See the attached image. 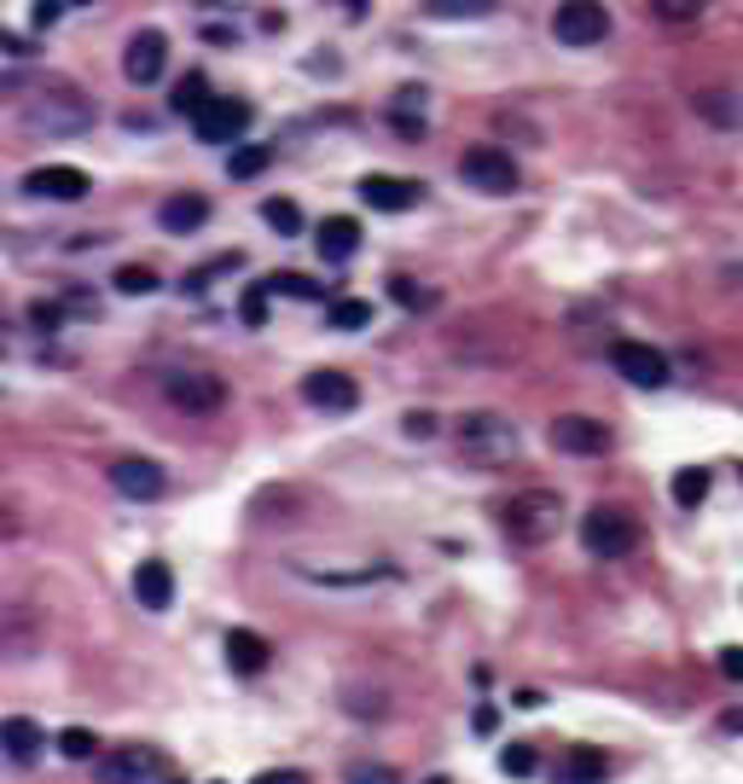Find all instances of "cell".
Instances as JSON below:
<instances>
[{"label": "cell", "instance_id": "cell-14", "mask_svg": "<svg viewBox=\"0 0 743 784\" xmlns=\"http://www.w3.org/2000/svg\"><path fill=\"white\" fill-rule=\"evenodd\" d=\"M93 122V111H88V99H76V93H65L58 106H30L24 111V129H35V134H81Z\"/></svg>", "mask_w": 743, "mask_h": 784}, {"label": "cell", "instance_id": "cell-44", "mask_svg": "<svg viewBox=\"0 0 743 784\" xmlns=\"http://www.w3.org/2000/svg\"><path fill=\"white\" fill-rule=\"evenodd\" d=\"M738 477H743V465H738Z\"/></svg>", "mask_w": 743, "mask_h": 784}, {"label": "cell", "instance_id": "cell-22", "mask_svg": "<svg viewBox=\"0 0 743 784\" xmlns=\"http://www.w3.org/2000/svg\"><path fill=\"white\" fill-rule=\"evenodd\" d=\"M41 645V622L30 610H0V656H30Z\"/></svg>", "mask_w": 743, "mask_h": 784}, {"label": "cell", "instance_id": "cell-30", "mask_svg": "<svg viewBox=\"0 0 743 784\" xmlns=\"http://www.w3.org/2000/svg\"><path fill=\"white\" fill-rule=\"evenodd\" d=\"M267 291H279V297H297V302H320V279H308V274H274V279H262Z\"/></svg>", "mask_w": 743, "mask_h": 784}, {"label": "cell", "instance_id": "cell-45", "mask_svg": "<svg viewBox=\"0 0 743 784\" xmlns=\"http://www.w3.org/2000/svg\"><path fill=\"white\" fill-rule=\"evenodd\" d=\"M215 784H221V779H215Z\"/></svg>", "mask_w": 743, "mask_h": 784}, {"label": "cell", "instance_id": "cell-9", "mask_svg": "<svg viewBox=\"0 0 743 784\" xmlns=\"http://www.w3.org/2000/svg\"><path fill=\"white\" fill-rule=\"evenodd\" d=\"M163 396H169V407L203 419V412H221V407H226V384H221L215 373H169Z\"/></svg>", "mask_w": 743, "mask_h": 784}, {"label": "cell", "instance_id": "cell-7", "mask_svg": "<svg viewBox=\"0 0 743 784\" xmlns=\"http://www.w3.org/2000/svg\"><path fill=\"white\" fill-rule=\"evenodd\" d=\"M244 129H251V106H244V99H210V106L192 117V134L203 146H239Z\"/></svg>", "mask_w": 743, "mask_h": 784}, {"label": "cell", "instance_id": "cell-8", "mask_svg": "<svg viewBox=\"0 0 743 784\" xmlns=\"http://www.w3.org/2000/svg\"><path fill=\"white\" fill-rule=\"evenodd\" d=\"M552 35L564 41V47H598V41L610 35V12L592 7V0H569V7L552 12Z\"/></svg>", "mask_w": 743, "mask_h": 784}, {"label": "cell", "instance_id": "cell-33", "mask_svg": "<svg viewBox=\"0 0 743 784\" xmlns=\"http://www.w3.org/2000/svg\"><path fill=\"white\" fill-rule=\"evenodd\" d=\"M58 755H65V761H93L99 755V738L88 727H65V732H58Z\"/></svg>", "mask_w": 743, "mask_h": 784}, {"label": "cell", "instance_id": "cell-41", "mask_svg": "<svg viewBox=\"0 0 743 784\" xmlns=\"http://www.w3.org/2000/svg\"><path fill=\"white\" fill-rule=\"evenodd\" d=\"M251 784H308L302 773H291V768H274V773H256Z\"/></svg>", "mask_w": 743, "mask_h": 784}, {"label": "cell", "instance_id": "cell-3", "mask_svg": "<svg viewBox=\"0 0 743 784\" xmlns=\"http://www.w3.org/2000/svg\"><path fill=\"white\" fill-rule=\"evenodd\" d=\"M581 546L592 552V559H628V552L639 546V523L616 506H592L581 518Z\"/></svg>", "mask_w": 743, "mask_h": 784}, {"label": "cell", "instance_id": "cell-21", "mask_svg": "<svg viewBox=\"0 0 743 784\" xmlns=\"http://www.w3.org/2000/svg\"><path fill=\"white\" fill-rule=\"evenodd\" d=\"M41 750H47V732H41L30 715L0 720V755H7V761H35Z\"/></svg>", "mask_w": 743, "mask_h": 784}, {"label": "cell", "instance_id": "cell-28", "mask_svg": "<svg viewBox=\"0 0 743 784\" xmlns=\"http://www.w3.org/2000/svg\"><path fill=\"white\" fill-rule=\"evenodd\" d=\"M262 221L274 227L279 239H297V233H302V210H297V198H267V203H262Z\"/></svg>", "mask_w": 743, "mask_h": 784}, {"label": "cell", "instance_id": "cell-19", "mask_svg": "<svg viewBox=\"0 0 743 784\" xmlns=\"http://www.w3.org/2000/svg\"><path fill=\"white\" fill-rule=\"evenodd\" d=\"M314 244H320L325 262H348V256L361 251V221L355 216H325L314 227Z\"/></svg>", "mask_w": 743, "mask_h": 784}, {"label": "cell", "instance_id": "cell-24", "mask_svg": "<svg viewBox=\"0 0 743 784\" xmlns=\"http://www.w3.org/2000/svg\"><path fill=\"white\" fill-rule=\"evenodd\" d=\"M210 76H203V70H186L180 81H175V93H169V111H180V117H198L203 106H210Z\"/></svg>", "mask_w": 743, "mask_h": 784}, {"label": "cell", "instance_id": "cell-34", "mask_svg": "<svg viewBox=\"0 0 743 784\" xmlns=\"http://www.w3.org/2000/svg\"><path fill=\"white\" fill-rule=\"evenodd\" d=\"M343 784H401V779H396V768H384V761H348Z\"/></svg>", "mask_w": 743, "mask_h": 784}, {"label": "cell", "instance_id": "cell-37", "mask_svg": "<svg viewBox=\"0 0 743 784\" xmlns=\"http://www.w3.org/2000/svg\"><path fill=\"white\" fill-rule=\"evenodd\" d=\"M389 297H396L401 308H430V291H424V285H412V279H389Z\"/></svg>", "mask_w": 743, "mask_h": 784}, {"label": "cell", "instance_id": "cell-38", "mask_svg": "<svg viewBox=\"0 0 743 784\" xmlns=\"http://www.w3.org/2000/svg\"><path fill=\"white\" fill-rule=\"evenodd\" d=\"M720 674L743 686V645H727V651H720Z\"/></svg>", "mask_w": 743, "mask_h": 784}, {"label": "cell", "instance_id": "cell-15", "mask_svg": "<svg viewBox=\"0 0 743 784\" xmlns=\"http://www.w3.org/2000/svg\"><path fill=\"white\" fill-rule=\"evenodd\" d=\"M361 203H372V210H384V216H401V210H412V203H424V187L419 180H401V175H366Z\"/></svg>", "mask_w": 743, "mask_h": 784}, {"label": "cell", "instance_id": "cell-29", "mask_svg": "<svg viewBox=\"0 0 743 784\" xmlns=\"http://www.w3.org/2000/svg\"><path fill=\"white\" fill-rule=\"evenodd\" d=\"M267 163H274V152H267V146H233V157H226V175H233V180H256Z\"/></svg>", "mask_w": 743, "mask_h": 784}, {"label": "cell", "instance_id": "cell-11", "mask_svg": "<svg viewBox=\"0 0 743 784\" xmlns=\"http://www.w3.org/2000/svg\"><path fill=\"white\" fill-rule=\"evenodd\" d=\"M169 70V35L163 30H140L129 47H122V76L134 81V88H152Z\"/></svg>", "mask_w": 743, "mask_h": 784}, {"label": "cell", "instance_id": "cell-5", "mask_svg": "<svg viewBox=\"0 0 743 784\" xmlns=\"http://www.w3.org/2000/svg\"><path fill=\"white\" fill-rule=\"evenodd\" d=\"M111 488L122 494V500H140V506H152L169 494V471H163L157 460H140V453H122V460L111 465Z\"/></svg>", "mask_w": 743, "mask_h": 784}, {"label": "cell", "instance_id": "cell-10", "mask_svg": "<svg viewBox=\"0 0 743 784\" xmlns=\"http://www.w3.org/2000/svg\"><path fill=\"white\" fill-rule=\"evenodd\" d=\"M610 424L598 419H581V412H564V419H552V448L569 453V460H598V453H610Z\"/></svg>", "mask_w": 743, "mask_h": 784}, {"label": "cell", "instance_id": "cell-16", "mask_svg": "<svg viewBox=\"0 0 743 784\" xmlns=\"http://www.w3.org/2000/svg\"><path fill=\"white\" fill-rule=\"evenodd\" d=\"M93 773H99V784H157L163 768L152 750H117L106 761H93Z\"/></svg>", "mask_w": 743, "mask_h": 784}, {"label": "cell", "instance_id": "cell-18", "mask_svg": "<svg viewBox=\"0 0 743 784\" xmlns=\"http://www.w3.org/2000/svg\"><path fill=\"white\" fill-rule=\"evenodd\" d=\"M267 663H274V651H267L262 633H251V628H233V633H226V669H233V674L256 680Z\"/></svg>", "mask_w": 743, "mask_h": 784}, {"label": "cell", "instance_id": "cell-25", "mask_svg": "<svg viewBox=\"0 0 743 784\" xmlns=\"http://www.w3.org/2000/svg\"><path fill=\"white\" fill-rule=\"evenodd\" d=\"M424 18H442V24H470V18H494V0H430Z\"/></svg>", "mask_w": 743, "mask_h": 784}, {"label": "cell", "instance_id": "cell-27", "mask_svg": "<svg viewBox=\"0 0 743 784\" xmlns=\"http://www.w3.org/2000/svg\"><path fill=\"white\" fill-rule=\"evenodd\" d=\"M557 784H605V755L592 750H575L564 768H557Z\"/></svg>", "mask_w": 743, "mask_h": 784}, {"label": "cell", "instance_id": "cell-2", "mask_svg": "<svg viewBox=\"0 0 743 784\" xmlns=\"http://www.w3.org/2000/svg\"><path fill=\"white\" fill-rule=\"evenodd\" d=\"M506 529L518 534L523 546L552 541V534L564 529V494H552V488H523V494H511V506H506Z\"/></svg>", "mask_w": 743, "mask_h": 784}, {"label": "cell", "instance_id": "cell-36", "mask_svg": "<svg viewBox=\"0 0 743 784\" xmlns=\"http://www.w3.org/2000/svg\"><path fill=\"white\" fill-rule=\"evenodd\" d=\"M239 320L251 325V332H256V325H267V285H251V291H244V302H239Z\"/></svg>", "mask_w": 743, "mask_h": 784}, {"label": "cell", "instance_id": "cell-12", "mask_svg": "<svg viewBox=\"0 0 743 784\" xmlns=\"http://www.w3.org/2000/svg\"><path fill=\"white\" fill-rule=\"evenodd\" d=\"M302 401L314 412H355L361 407V384L348 373H332V366H320V373L302 378Z\"/></svg>", "mask_w": 743, "mask_h": 784}, {"label": "cell", "instance_id": "cell-42", "mask_svg": "<svg viewBox=\"0 0 743 784\" xmlns=\"http://www.w3.org/2000/svg\"><path fill=\"white\" fill-rule=\"evenodd\" d=\"M656 18H668V24H686V18H697V7H668V0H663V7H656Z\"/></svg>", "mask_w": 743, "mask_h": 784}, {"label": "cell", "instance_id": "cell-39", "mask_svg": "<svg viewBox=\"0 0 743 784\" xmlns=\"http://www.w3.org/2000/svg\"><path fill=\"white\" fill-rule=\"evenodd\" d=\"M430 430H436V419H430V412H407V437H412V442H424Z\"/></svg>", "mask_w": 743, "mask_h": 784}, {"label": "cell", "instance_id": "cell-35", "mask_svg": "<svg viewBox=\"0 0 743 784\" xmlns=\"http://www.w3.org/2000/svg\"><path fill=\"white\" fill-rule=\"evenodd\" d=\"M500 768H506V779H534V750L529 744H506Z\"/></svg>", "mask_w": 743, "mask_h": 784}, {"label": "cell", "instance_id": "cell-26", "mask_svg": "<svg viewBox=\"0 0 743 784\" xmlns=\"http://www.w3.org/2000/svg\"><path fill=\"white\" fill-rule=\"evenodd\" d=\"M668 494H674V506H703V494H709V471L703 465H686V471H674V483H668Z\"/></svg>", "mask_w": 743, "mask_h": 784}, {"label": "cell", "instance_id": "cell-23", "mask_svg": "<svg viewBox=\"0 0 743 784\" xmlns=\"http://www.w3.org/2000/svg\"><path fill=\"white\" fill-rule=\"evenodd\" d=\"M697 117H703L709 129H743V99L727 88H703L697 93Z\"/></svg>", "mask_w": 743, "mask_h": 784}, {"label": "cell", "instance_id": "cell-17", "mask_svg": "<svg viewBox=\"0 0 743 784\" xmlns=\"http://www.w3.org/2000/svg\"><path fill=\"white\" fill-rule=\"evenodd\" d=\"M203 221H210V198H203V192H175L169 203H157V227H163V233H175V239L198 233Z\"/></svg>", "mask_w": 743, "mask_h": 784}, {"label": "cell", "instance_id": "cell-32", "mask_svg": "<svg viewBox=\"0 0 743 784\" xmlns=\"http://www.w3.org/2000/svg\"><path fill=\"white\" fill-rule=\"evenodd\" d=\"M337 325V332H361V325H372V302H361V297H343V302H332V314H325Z\"/></svg>", "mask_w": 743, "mask_h": 784}, {"label": "cell", "instance_id": "cell-40", "mask_svg": "<svg viewBox=\"0 0 743 784\" xmlns=\"http://www.w3.org/2000/svg\"><path fill=\"white\" fill-rule=\"evenodd\" d=\"M30 18H35V30H47V24H58V18H65V7H58V0H41Z\"/></svg>", "mask_w": 743, "mask_h": 784}, {"label": "cell", "instance_id": "cell-43", "mask_svg": "<svg viewBox=\"0 0 743 784\" xmlns=\"http://www.w3.org/2000/svg\"><path fill=\"white\" fill-rule=\"evenodd\" d=\"M430 784H447V779H430Z\"/></svg>", "mask_w": 743, "mask_h": 784}, {"label": "cell", "instance_id": "cell-20", "mask_svg": "<svg viewBox=\"0 0 743 784\" xmlns=\"http://www.w3.org/2000/svg\"><path fill=\"white\" fill-rule=\"evenodd\" d=\"M134 598L146 610H169L175 605V570L163 564V559H146V564L134 570Z\"/></svg>", "mask_w": 743, "mask_h": 784}, {"label": "cell", "instance_id": "cell-6", "mask_svg": "<svg viewBox=\"0 0 743 784\" xmlns=\"http://www.w3.org/2000/svg\"><path fill=\"white\" fill-rule=\"evenodd\" d=\"M610 361H616V373H622L633 389H668V378H674V366H668V355L663 349H651V343H616L610 349Z\"/></svg>", "mask_w": 743, "mask_h": 784}, {"label": "cell", "instance_id": "cell-1", "mask_svg": "<svg viewBox=\"0 0 743 784\" xmlns=\"http://www.w3.org/2000/svg\"><path fill=\"white\" fill-rule=\"evenodd\" d=\"M453 437H459V453L470 465H511V460H518V448H523L518 424H511L506 412H465Z\"/></svg>", "mask_w": 743, "mask_h": 784}, {"label": "cell", "instance_id": "cell-4", "mask_svg": "<svg viewBox=\"0 0 743 784\" xmlns=\"http://www.w3.org/2000/svg\"><path fill=\"white\" fill-rule=\"evenodd\" d=\"M459 175H465V187H477L488 198H506V192H518V157L500 152V146H470L459 157Z\"/></svg>", "mask_w": 743, "mask_h": 784}, {"label": "cell", "instance_id": "cell-31", "mask_svg": "<svg viewBox=\"0 0 743 784\" xmlns=\"http://www.w3.org/2000/svg\"><path fill=\"white\" fill-rule=\"evenodd\" d=\"M111 285H117V291H122V297H152V291H157V285H163V279L152 274V267H140V262H129V267H117V279H111Z\"/></svg>", "mask_w": 743, "mask_h": 784}, {"label": "cell", "instance_id": "cell-13", "mask_svg": "<svg viewBox=\"0 0 743 784\" xmlns=\"http://www.w3.org/2000/svg\"><path fill=\"white\" fill-rule=\"evenodd\" d=\"M24 192L30 198H53V203H81L93 192V180L81 175V169H70V163H47V169H30L24 175Z\"/></svg>", "mask_w": 743, "mask_h": 784}]
</instances>
